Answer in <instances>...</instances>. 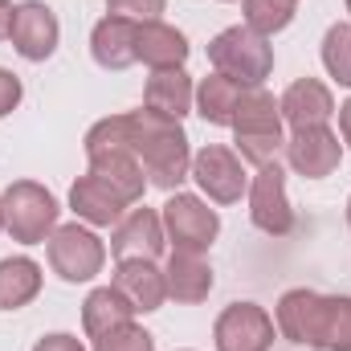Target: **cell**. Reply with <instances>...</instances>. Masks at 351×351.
Wrapping results in <instances>:
<instances>
[{"mask_svg": "<svg viewBox=\"0 0 351 351\" xmlns=\"http://www.w3.org/2000/svg\"><path fill=\"white\" fill-rule=\"evenodd\" d=\"M164 8H168V0H106V12H110V16H127V21H135V25L160 21Z\"/></svg>", "mask_w": 351, "mask_h": 351, "instance_id": "cell-28", "label": "cell"}, {"mask_svg": "<svg viewBox=\"0 0 351 351\" xmlns=\"http://www.w3.org/2000/svg\"><path fill=\"white\" fill-rule=\"evenodd\" d=\"M12 12H16V4L0 0V41H8V33H12Z\"/></svg>", "mask_w": 351, "mask_h": 351, "instance_id": "cell-31", "label": "cell"}, {"mask_svg": "<svg viewBox=\"0 0 351 351\" xmlns=\"http://www.w3.org/2000/svg\"><path fill=\"white\" fill-rule=\"evenodd\" d=\"M213 265L204 262V254H184L172 250L168 262H164V286H168V298L184 302V306H196L213 294Z\"/></svg>", "mask_w": 351, "mask_h": 351, "instance_id": "cell-18", "label": "cell"}, {"mask_svg": "<svg viewBox=\"0 0 351 351\" xmlns=\"http://www.w3.org/2000/svg\"><path fill=\"white\" fill-rule=\"evenodd\" d=\"M217 351H269L274 348V315L258 302H229L213 327Z\"/></svg>", "mask_w": 351, "mask_h": 351, "instance_id": "cell-10", "label": "cell"}, {"mask_svg": "<svg viewBox=\"0 0 351 351\" xmlns=\"http://www.w3.org/2000/svg\"><path fill=\"white\" fill-rule=\"evenodd\" d=\"M58 37H62V25H58V12H53L45 0H21V4H16L8 41H12V49H16L25 62H45V58H53Z\"/></svg>", "mask_w": 351, "mask_h": 351, "instance_id": "cell-12", "label": "cell"}, {"mask_svg": "<svg viewBox=\"0 0 351 351\" xmlns=\"http://www.w3.org/2000/svg\"><path fill=\"white\" fill-rule=\"evenodd\" d=\"M41 265L33 258H4L0 262V311H21L41 294Z\"/></svg>", "mask_w": 351, "mask_h": 351, "instance_id": "cell-24", "label": "cell"}, {"mask_svg": "<svg viewBox=\"0 0 351 351\" xmlns=\"http://www.w3.org/2000/svg\"><path fill=\"white\" fill-rule=\"evenodd\" d=\"M94 351H156V335L135 323H123V327L106 331L102 339H94Z\"/></svg>", "mask_w": 351, "mask_h": 351, "instance_id": "cell-27", "label": "cell"}, {"mask_svg": "<svg viewBox=\"0 0 351 351\" xmlns=\"http://www.w3.org/2000/svg\"><path fill=\"white\" fill-rule=\"evenodd\" d=\"M164 233H168V245L184 250V254H204L217 233H221V217L217 208H208L200 196L192 192H172L168 204H164Z\"/></svg>", "mask_w": 351, "mask_h": 351, "instance_id": "cell-8", "label": "cell"}, {"mask_svg": "<svg viewBox=\"0 0 351 351\" xmlns=\"http://www.w3.org/2000/svg\"><path fill=\"white\" fill-rule=\"evenodd\" d=\"M168 250V233H164V217L156 208H127V217L110 229V254L123 258H147L160 262Z\"/></svg>", "mask_w": 351, "mask_h": 351, "instance_id": "cell-14", "label": "cell"}, {"mask_svg": "<svg viewBox=\"0 0 351 351\" xmlns=\"http://www.w3.org/2000/svg\"><path fill=\"white\" fill-rule=\"evenodd\" d=\"M0 233H4V213H0Z\"/></svg>", "mask_w": 351, "mask_h": 351, "instance_id": "cell-34", "label": "cell"}, {"mask_svg": "<svg viewBox=\"0 0 351 351\" xmlns=\"http://www.w3.org/2000/svg\"><path fill=\"white\" fill-rule=\"evenodd\" d=\"M110 286L135 306V315H152L164 306L168 298V286H164V265L147 262V258H123L114 265V278Z\"/></svg>", "mask_w": 351, "mask_h": 351, "instance_id": "cell-15", "label": "cell"}, {"mask_svg": "<svg viewBox=\"0 0 351 351\" xmlns=\"http://www.w3.org/2000/svg\"><path fill=\"white\" fill-rule=\"evenodd\" d=\"M143 106L180 123V119L196 106V86H192V78L184 74V66H180V70H152V78H147V86H143Z\"/></svg>", "mask_w": 351, "mask_h": 351, "instance_id": "cell-21", "label": "cell"}, {"mask_svg": "<svg viewBox=\"0 0 351 351\" xmlns=\"http://www.w3.org/2000/svg\"><path fill=\"white\" fill-rule=\"evenodd\" d=\"M250 221L269 233V237H286L294 229V208L286 196V172L278 164L258 168V176H250Z\"/></svg>", "mask_w": 351, "mask_h": 351, "instance_id": "cell-11", "label": "cell"}, {"mask_svg": "<svg viewBox=\"0 0 351 351\" xmlns=\"http://www.w3.org/2000/svg\"><path fill=\"white\" fill-rule=\"evenodd\" d=\"M123 139L135 152V160L143 164V176L152 188L176 192L192 176V147L176 119H164L147 106L131 110V114H123Z\"/></svg>", "mask_w": 351, "mask_h": 351, "instance_id": "cell-2", "label": "cell"}, {"mask_svg": "<svg viewBox=\"0 0 351 351\" xmlns=\"http://www.w3.org/2000/svg\"><path fill=\"white\" fill-rule=\"evenodd\" d=\"M348 225H351V196H348Z\"/></svg>", "mask_w": 351, "mask_h": 351, "instance_id": "cell-33", "label": "cell"}, {"mask_svg": "<svg viewBox=\"0 0 351 351\" xmlns=\"http://www.w3.org/2000/svg\"><path fill=\"white\" fill-rule=\"evenodd\" d=\"M135 58L143 66H152V70H180L188 62V37L176 25L143 21L135 29Z\"/></svg>", "mask_w": 351, "mask_h": 351, "instance_id": "cell-20", "label": "cell"}, {"mask_svg": "<svg viewBox=\"0 0 351 351\" xmlns=\"http://www.w3.org/2000/svg\"><path fill=\"white\" fill-rule=\"evenodd\" d=\"M208 66L241 86H262L274 70V45L250 25H229L208 41Z\"/></svg>", "mask_w": 351, "mask_h": 351, "instance_id": "cell-6", "label": "cell"}, {"mask_svg": "<svg viewBox=\"0 0 351 351\" xmlns=\"http://www.w3.org/2000/svg\"><path fill=\"white\" fill-rule=\"evenodd\" d=\"M135 21H127V16H102L98 25H94V33H90V53H94V62L102 66V70H131L139 58H135Z\"/></svg>", "mask_w": 351, "mask_h": 351, "instance_id": "cell-19", "label": "cell"}, {"mask_svg": "<svg viewBox=\"0 0 351 351\" xmlns=\"http://www.w3.org/2000/svg\"><path fill=\"white\" fill-rule=\"evenodd\" d=\"M245 25L254 29V33H262V37H274V33H282L290 21H294V4L290 0H245Z\"/></svg>", "mask_w": 351, "mask_h": 351, "instance_id": "cell-26", "label": "cell"}, {"mask_svg": "<svg viewBox=\"0 0 351 351\" xmlns=\"http://www.w3.org/2000/svg\"><path fill=\"white\" fill-rule=\"evenodd\" d=\"M0 213H4V233L21 245H45L49 233L58 229V196L37 184V180H12L0 192Z\"/></svg>", "mask_w": 351, "mask_h": 351, "instance_id": "cell-5", "label": "cell"}, {"mask_svg": "<svg viewBox=\"0 0 351 351\" xmlns=\"http://www.w3.org/2000/svg\"><path fill=\"white\" fill-rule=\"evenodd\" d=\"M290 4H298V0H290Z\"/></svg>", "mask_w": 351, "mask_h": 351, "instance_id": "cell-36", "label": "cell"}, {"mask_svg": "<svg viewBox=\"0 0 351 351\" xmlns=\"http://www.w3.org/2000/svg\"><path fill=\"white\" fill-rule=\"evenodd\" d=\"M21 94H25L21 78H16L12 70H0V119H4V114H12V110L21 106Z\"/></svg>", "mask_w": 351, "mask_h": 351, "instance_id": "cell-29", "label": "cell"}, {"mask_svg": "<svg viewBox=\"0 0 351 351\" xmlns=\"http://www.w3.org/2000/svg\"><path fill=\"white\" fill-rule=\"evenodd\" d=\"M245 86L225 78V74H208L200 78L196 86V114L213 127H233V114H237V102H241Z\"/></svg>", "mask_w": 351, "mask_h": 351, "instance_id": "cell-23", "label": "cell"}, {"mask_svg": "<svg viewBox=\"0 0 351 351\" xmlns=\"http://www.w3.org/2000/svg\"><path fill=\"white\" fill-rule=\"evenodd\" d=\"M274 327L282 339L315 351H351V298L319 290H286L274 306Z\"/></svg>", "mask_w": 351, "mask_h": 351, "instance_id": "cell-1", "label": "cell"}, {"mask_svg": "<svg viewBox=\"0 0 351 351\" xmlns=\"http://www.w3.org/2000/svg\"><path fill=\"white\" fill-rule=\"evenodd\" d=\"M343 160V143L331 127H298L286 135V164L302 180H327Z\"/></svg>", "mask_w": 351, "mask_h": 351, "instance_id": "cell-13", "label": "cell"}, {"mask_svg": "<svg viewBox=\"0 0 351 351\" xmlns=\"http://www.w3.org/2000/svg\"><path fill=\"white\" fill-rule=\"evenodd\" d=\"M233 152L254 164H278V156L286 152V127H282V110H278V98L265 86H245L241 102H237V114H233Z\"/></svg>", "mask_w": 351, "mask_h": 351, "instance_id": "cell-4", "label": "cell"}, {"mask_svg": "<svg viewBox=\"0 0 351 351\" xmlns=\"http://www.w3.org/2000/svg\"><path fill=\"white\" fill-rule=\"evenodd\" d=\"M33 351H86L78 335H66V331H53V335H41Z\"/></svg>", "mask_w": 351, "mask_h": 351, "instance_id": "cell-30", "label": "cell"}, {"mask_svg": "<svg viewBox=\"0 0 351 351\" xmlns=\"http://www.w3.org/2000/svg\"><path fill=\"white\" fill-rule=\"evenodd\" d=\"M278 110H282V123H290V131H298V127H327V119L335 114V94L319 78H298L278 98Z\"/></svg>", "mask_w": 351, "mask_h": 351, "instance_id": "cell-16", "label": "cell"}, {"mask_svg": "<svg viewBox=\"0 0 351 351\" xmlns=\"http://www.w3.org/2000/svg\"><path fill=\"white\" fill-rule=\"evenodd\" d=\"M339 135H343V143L351 147V98L339 106Z\"/></svg>", "mask_w": 351, "mask_h": 351, "instance_id": "cell-32", "label": "cell"}, {"mask_svg": "<svg viewBox=\"0 0 351 351\" xmlns=\"http://www.w3.org/2000/svg\"><path fill=\"white\" fill-rule=\"evenodd\" d=\"M348 12H351V0H348Z\"/></svg>", "mask_w": 351, "mask_h": 351, "instance_id": "cell-35", "label": "cell"}, {"mask_svg": "<svg viewBox=\"0 0 351 351\" xmlns=\"http://www.w3.org/2000/svg\"><path fill=\"white\" fill-rule=\"evenodd\" d=\"M323 66H327V74L339 86L351 90V21H339V25L327 29V37H323Z\"/></svg>", "mask_w": 351, "mask_h": 351, "instance_id": "cell-25", "label": "cell"}, {"mask_svg": "<svg viewBox=\"0 0 351 351\" xmlns=\"http://www.w3.org/2000/svg\"><path fill=\"white\" fill-rule=\"evenodd\" d=\"M45 254H49V265H53V274L62 282H90L106 265L102 237L94 229H86V225H78V221L58 225L49 233V241H45Z\"/></svg>", "mask_w": 351, "mask_h": 351, "instance_id": "cell-7", "label": "cell"}, {"mask_svg": "<svg viewBox=\"0 0 351 351\" xmlns=\"http://www.w3.org/2000/svg\"><path fill=\"white\" fill-rule=\"evenodd\" d=\"M86 160H90V176H98L102 184H110L127 204H139L147 192V176L143 164L135 160V152L123 139V114L98 119L86 131Z\"/></svg>", "mask_w": 351, "mask_h": 351, "instance_id": "cell-3", "label": "cell"}, {"mask_svg": "<svg viewBox=\"0 0 351 351\" xmlns=\"http://www.w3.org/2000/svg\"><path fill=\"white\" fill-rule=\"evenodd\" d=\"M192 180L196 188L213 200V204H237L250 192V176H245V160L225 147V143H204L192 156Z\"/></svg>", "mask_w": 351, "mask_h": 351, "instance_id": "cell-9", "label": "cell"}, {"mask_svg": "<svg viewBox=\"0 0 351 351\" xmlns=\"http://www.w3.org/2000/svg\"><path fill=\"white\" fill-rule=\"evenodd\" d=\"M123 323H135V306L114 286L90 290L86 302H82V331H86V339H102L106 331H114Z\"/></svg>", "mask_w": 351, "mask_h": 351, "instance_id": "cell-22", "label": "cell"}, {"mask_svg": "<svg viewBox=\"0 0 351 351\" xmlns=\"http://www.w3.org/2000/svg\"><path fill=\"white\" fill-rule=\"evenodd\" d=\"M70 208H74V217L78 221H86L94 229H114L123 217H127V200L110 188V184H102L98 176H78L74 180V188H70Z\"/></svg>", "mask_w": 351, "mask_h": 351, "instance_id": "cell-17", "label": "cell"}]
</instances>
